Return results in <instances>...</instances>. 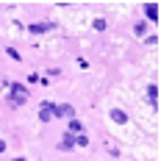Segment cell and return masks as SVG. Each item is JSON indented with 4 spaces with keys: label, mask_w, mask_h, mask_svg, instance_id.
Listing matches in <instances>:
<instances>
[{
    "label": "cell",
    "mask_w": 161,
    "mask_h": 161,
    "mask_svg": "<svg viewBox=\"0 0 161 161\" xmlns=\"http://www.w3.org/2000/svg\"><path fill=\"white\" fill-rule=\"evenodd\" d=\"M69 133H72V136H75V133H78V136L83 133V125H80L78 119H72V122H69Z\"/></svg>",
    "instance_id": "obj_5"
},
{
    "label": "cell",
    "mask_w": 161,
    "mask_h": 161,
    "mask_svg": "<svg viewBox=\"0 0 161 161\" xmlns=\"http://www.w3.org/2000/svg\"><path fill=\"white\" fill-rule=\"evenodd\" d=\"M72 142H75V136H72V133H64V142H61V150H69V147H72Z\"/></svg>",
    "instance_id": "obj_6"
},
{
    "label": "cell",
    "mask_w": 161,
    "mask_h": 161,
    "mask_svg": "<svg viewBox=\"0 0 161 161\" xmlns=\"http://www.w3.org/2000/svg\"><path fill=\"white\" fill-rule=\"evenodd\" d=\"M11 89H14V92H11V103H19V106H22V103L28 100V92H25V86H19V83H14Z\"/></svg>",
    "instance_id": "obj_2"
},
{
    "label": "cell",
    "mask_w": 161,
    "mask_h": 161,
    "mask_svg": "<svg viewBox=\"0 0 161 161\" xmlns=\"http://www.w3.org/2000/svg\"><path fill=\"white\" fill-rule=\"evenodd\" d=\"M111 119H114V122H119V125H125V122H128V117H125L122 111H117V108L111 111Z\"/></svg>",
    "instance_id": "obj_4"
},
{
    "label": "cell",
    "mask_w": 161,
    "mask_h": 161,
    "mask_svg": "<svg viewBox=\"0 0 161 161\" xmlns=\"http://www.w3.org/2000/svg\"><path fill=\"white\" fill-rule=\"evenodd\" d=\"M95 28H97V31H103V28H106V19H103V17H97V19H95Z\"/></svg>",
    "instance_id": "obj_8"
},
{
    "label": "cell",
    "mask_w": 161,
    "mask_h": 161,
    "mask_svg": "<svg viewBox=\"0 0 161 161\" xmlns=\"http://www.w3.org/2000/svg\"><path fill=\"white\" fill-rule=\"evenodd\" d=\"M39 117H42V119L47 122L50 117H53V103H42V111H39Z\"/></svg>",
    "instance_id": "obj_3"
},
{
    "label": "cell",
    "mask_w": 161,
    "mask_h": 161,
    "mask_svg": "<svg viewBox=\"0 0 161 161\" xmlns=\"http://www.w3.org/2000/svg\"><path fill=\"white\" fill-rule=\"evenodd\" d=\"M53 117H69V119H75V108L69 103H58V106H53Z\"/></svg>",
    "instance_id": "obj_1"
},
{
    "label": "cell",
    "mask_w": 161,
    "mask_h": 161,
    "mask_svg": "<svg viewBox=\"0 0 161 161\" xmlns=\"http://www.w3.org/2000/svg\"><path fill=\"white\" fill-rule=\"evenodd\" d=\"M3 150H6V145H3V142H0V153H3Z\"/></svg>",
    "instance_id": "obj_9"
},
{
    "label": "cell",
    "mask_w": 161,
    "mask_h": 161,
    "mask_svg": "<svg viewBox=\"0 0 161 161\" xmlns=\"http://www.w3.org/2000/svg\"><path fill=\"white\" fill-rule=\"evenodd\" d=\"M145 11H147V17H150V19H153V22H156V19H158V8H156V6H147Z\"/></svg>",
    "instance_id": "obj_7"
}]
</instances>
